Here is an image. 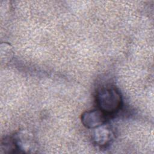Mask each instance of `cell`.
<instances>
[{
  "label": "cell",
  "instance_id": "1",
  "mask_svg": "<svg viewBox=\"0 0 154 154\" xmlns=\"http://www.w3.org/2000/svg\"><path fill=\"white\" fill-rule=\"evenodd\" d=\"M98 108L106 115L116 113L122 105V97L120 91L114 87H104L99 89L96 95Z\"/></svg>",
  "mask_w": 154,
  "mask_h": 154
},
{
  "label": "cell",
  "instance_id": "2",
  "mask_svg": "<svg viewBox=\"0 0 154 154\" xmlns=\"http://www.w3.org/2000/svg\"><path fill=\"white\" fill-rule=\"evenodd\" d=\"M114 134L111 128L105 124L94 128L91 138L93 143L99 147L109 145L114 140Z\"/></svg>",
  "mask_w": 154,
  "mask_h": 154
},
{
  "label": "cell",
  "instance_id": "3",
  "mask_svg": "<svg viewBox=\"0 0 154 154\" xmlns=\"http://www.w3.org/2000/svg\"><path fill=\"white\" fill-rule=\"evenodd\" d=\"M106 116L99 109L85 111L81 116L82 124L87 128L94 129L101 126L106 122Z\"/></svg>",
  "mask_w": 154,
  "mask_h": 154
},
{
  "label": "cell",
  "instance_id": "4",
  "mask_svg": "<svg viewBox=\"0 0 154 154\" xmlns=\"http://www.w3.org/2000/svg\"><path fill=\"white\" fill-rule=\"evenodd\" d=\"M13 138L18 152H35L37 143L31 134L27 132L20 131L14 135Z\"/></svg>",
  "mask_w": 154,
  "mask_h": 154
},
{
  "label": "cell",
  "instance_id": "5",
  "mask_svg": "<svg viewBox=\"0 0 154 154\" xmlns=\"http://www.w3.org/2000/svg\"><path fill=\"white\" fill-rule=\"evenodd\" d=\"M17 152V148L16 145L13 137H8L4 138L1 141V153H16Z\"/></svg>",
  "mask_w": 154,
  "mask_h": 154
}]
</instances>
